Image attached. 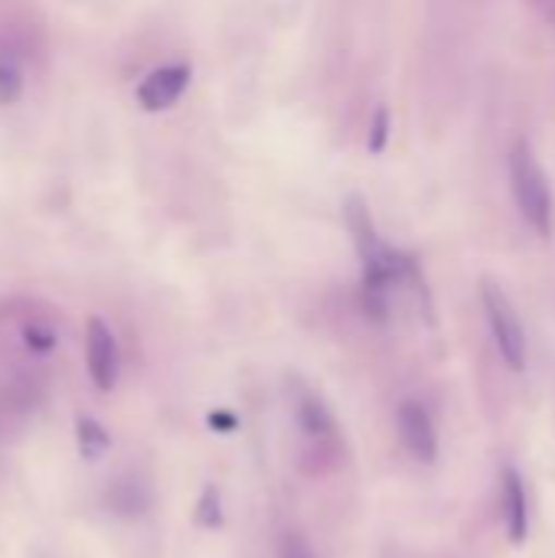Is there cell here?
Instances as JSON below:
<instances>
[{
	"mask_svg": "<svg viewBox=\"0 0 555 558\" xmlns=\"http://www.w3.org/2000/svg\"><path fill=\"white\" fill-rule=\"evenodd\" d=\"M396 428H399V438L406 445V451L419 461V464H435L438 461V451H442V441H438V425L432 418V412L415 402V399H406L396 412Z\"/></svg>",
	"mask_w": 555,
	"mask_h": 558,
	"instance_id": "5",
	"label": "cell"
},
{
	"mask_svg": "<svg viewBox=\"0 0 555 558\" xmlns=\"http://www.w3.org/2000/svg\"><path fill=\"white\" fill-rule=\"evenodd\" d=\"M278 558H317V553H314V546L307 543L304 533L288 530V533H281V539H278Z\"/></svg>",
	"mask_w": 555,
	"mask_h": 558,
	"instance_id": "13",
	"label": "cell"
},
{
	"mask_svg": "<svg viewBox=\"0 0 555 558\" xmlns=\"http://www.w3.org/2000/svg\"><path fill=\"white\" fill-rule=\"evenodd\" d=\"M500 510H504V526H507L510 543L523 546L530 539V494L517 468L500 471Z\"/></svg>",
	"mask_w": 555,
	"mask_h": 558,
	"instance_id": "7",
	"label": "cell"
},
{
	"mask_svg": "<svg viewBox=\"0 0 555 558\" xmlns=\"http://www.w3.org/2000/svg\"><path fill=\"white\" fill-rule=\"evenodd\" d=\"M386 141H389V108H376L373 114V124H370V137H366V147L370 154H383L386 150Z\"/></svg>",
	"mask_w": 555,
	"mask_h": 558,
	"instance_id": "14",
	"label": "cell"
},
{
	"mask_svg": "<svg viewBox=\"0 0 555 558\" xmlns=\"http://www.w3.org/2000/svg\"><path fill=\"white\" fill-rule=\"evenodd\" d=\"M481 301H484V314H487V324H491V333H494V343H497L504 363L514 373H523V366H527V330L520 324L517 307L510 304L507 291L494 281L481 284Z\"/></svg>",
	"mask_w": 555,
	"mask_h": 558,
	"instance_id": "3",
	"label": "cell"
},
{
	"mask_svg": "<svg viewBox=\"0 0 555 558\" xmlns=\"http://www.w3.org/2000/svg\"><path fill=\"white\" fill-rule=\"evenodd\" d=\"M85 369L98 392H111L121 376V353L111 327L101 317H88L85 324Z\"/></svg>",
	"mask_w": 555,
	"mask_h": 558,
	"instance_id": "4",
	"label": "cell"
},
{
	"mask_svg": "<svg viewBox=\"0 0 555 558\" xmlns=\"http://www.w3.org/2000/svg\"><path fill=\"white\" fill-rule=\"evenodd\" d=\"M209 428H216V432H222V435H226V432H232V428H236V418H232L229 412H213V415H209Z\"/></svg>",
	"mask_w": 555,
	"mask_h": 558,
	"instance_id": "15",
	"label": "cell"
},
{
	"mask_svg": "<svg viewBox=\"0 0 555 558\" xmlns=\"http://www.w3.org/2000/svg\"><path fill=\"white\" fill-rule=\"evenodd\" d=\"M510 183H514V199L520 216L540 232L550 235L553 229V193H550V180L533 154V147L527 141H517L514 154H510Z\"/></svg>",
	"mask_w": 555,
	"mask_h": 558,
	"instance_id": "2",
	"label": "cell"
},
{
	"mask_svg": "<svg viewBox=\"0 0 555 558\" xmlns=\"http://www.w3.org/2000/svg\"><path fill=\"white\" fill-rule=\"evenodd\" d=\"M196 523L203 530H216L222 523V500H219V487H206L200 494V504H196Z\"/></svg>",
	"mask_w": 555,
	"mask_h": 558,
	"instance_id": "12",
	"label": "cell"
},
{
	"mask_svg": "<svg viewBox=\"0 0 555 558\" xmlns=\"http://www.w3.org/2000/svg\"><path fill=\"white\" fill-rule=\"evenodd\" d=\"M186 85H190V65H183V62L160 65V69L147 72L144 82L137 85V105L144 111H167L180 101Z\"/></svg>",
	"mask_w": 555,
	"mask_h": 558,
	"instance_id": "6",
	"label": "cell"
},
{
	"mask_svg": "<svg viewBox=\"0 0 555 558\" xmlns=\"http://www.w3.org/2000/svg\"><path fill=\"white\" fill-rule=\"evenodd\" d=\"M20 343L33 356H49L59 343V333L49 320H26V324H20Z\"/></svg>",
	"mask_w": 555,
	"mask_h": 558,
	"instance_id": "11",
	"label": "cell"
},
{
	"mask_svg": "<svg viewBox=\"0 0 555 558\" xmlns=\"http://www.w3.org/2000/svg\"><path fill=\"white\" fill-rule=\"evenodd\" d=\"M343 222L357 242V252H360V262H363V304H366V314H373L376 320H386L389 314V291L402 281H419V271H415V262L396 248H389L376 226H373V216L366 209V203L360 196H350L343 203Z\"/></svg>",
	"mask_w": 555,
	"mask_h": 558,
	"instance_id": "1",
	"label": "cell"
},
{
	"mask_svg": "<svg viewBox=\"0 0 555 558\" xmlns=\"http://www.w3.org/2000/svg\"><path fill=\"white\" fill-rule=\"evenodd\" d=\"M75 445H79V454L85 461H98L111 448V435H108V428L98 418L79 415L75 418Z\"/></svg>",
	"mask_w": 555,
	"mask_h": 558,
	"instance_id": "8",
	"label": "cell"
},
{
	"mask_svg": "<svg viewBox=\"0 0 555 558\" xmlns=\"http://www.w3.org/2000/svg\"><path fill=\"white\" fill-rule=\"evenodd\" d=\"M26 88V69L23 59L10 49H0V108H10L23 98Z\"/></svg>",
	"mask_w": 555,
	"mask_h": 558,
	"instance_id": "9",
	"label": "cell"
},
{
	"mask_svg": "<svg viewBox=\"0 0 555 558\" xmlns=\"http://www.w3.org/2000/svg\"><path fill=\"white\" fill-rule=\"evenodd\" d=\"M108 504H111V510H114V513L137 517V513H144V510H147L150 497H147L144 484H137V481H114Z\"/></svg>",
	"mask_w": 555,
	"mask_h": 558,
	"instance_id": "10",
	"label": "cell"
}]
</instances>
